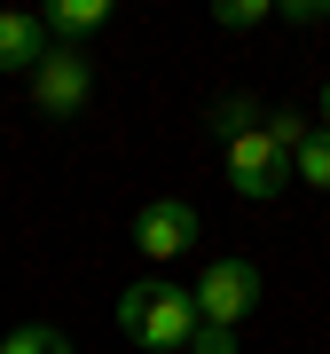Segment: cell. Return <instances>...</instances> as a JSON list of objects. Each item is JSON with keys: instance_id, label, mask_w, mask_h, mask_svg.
<instances>
[{"instance_id": "1", "label": "cell", "mask_w": 330, "mask_h": 354, "mask_svg": "<svg viewBox=\"0 0 330 354\" xmlns=\"http://www.w3.org/2000/svg\"><path fill=\"white\" fill-rule=\"evenodd\" d=\"M118 330L150 354H189L197 339V299L181 291L173 276H150V283H126L118 291Z\"/></svg>"}, {"instance_id": "2", "label": "cell", "mask_w": 330, "mask_h": 354, "mask_svg": "<svg viewBox=\"0 0 330 354\" xmlns=\"http://www.w3.org/2000/svg\"><path fill=\"white\" fill-rule=\"evenodd\" d=\"M87 95H95L87 48H64V39H55V48L32 64V102H39L48 118H79V111H87Z\"/></svg>"}, {"instance_id": "3", "label": "cell", "mask_w": 330, "mask_h": 354, "mask_svg": "<svg viewBox=\"0 0 330 354\" xmlns=\"http://www.w3.org/2000/svg\"><path fill=\"white\" fill-rule=\"evenodd\" d=\"M189 299H197V323L236 330V323L260 307V268H252V260H213V268L189 283Z\"/></svg>"}, {"instance_id": "4", "label": "cell", "mask_w": 330, "mask_h": 354, "mask_svg": "<svg viewBox=\"0 0 330 354\" xmlns=\"http://www.w3.org/2000/svg\"><path fill=\"white\" fill-rule=\"evenodd\" d=\"M189 244H197V205L157 197V205H142V213H134V252H150L157 268H173Z\"/></svg>"}, {"instance_id": "5", "label": "cell", "mask_w": 330, "mask_h": 354, "mask_svg": "<svg viewBox=\"0 0 330 354\" xmlns=\"http://www.w3.org/2000/svg\"><path fill=\"white\" fill-rule=\"evenodd\" d=\"M229 181H236L244 197H275V189H291V158L267 142V127L229 134Z\"/></svg>"}, {"instance_id": "6", "label": "cell", "mask_w": 330, "mask_h": 354, "mask_svg": "<svg viewBox=\"0 0 330 354\" xmlns=\"http://www.w3.org/2000/svg\"><path fill=\"white\" fill-rule=\"evenodd\" d=\"M48 55V24L24 8H0V71H32Z\"/></svg>"}, {"instance_id": "7", "label": "cell", "mask_w": 330, "mask_h": 354, "mask_svg": "<svg viewBox=\"0 0 330 354\" xmlns=\"http://www.w3.org/2000/svg\"><path fill=\"white\" fill-rule=\"evenodd\" d=\"M110 24V0H55L48 8V32H64V48H79L87 32Z\"/></svg>"}, {"instance_id": "8", "label": "cell", "mask_w": 330, "mask_h": 354, "mask_svg": "<svg viewBox=\"0 0 330 354\" xmlns=\"http://www.w3.org/2000/svg\"><path fill=\"white\" fill-rule=\"evenodd\" d=\"M291 174L307 181V189H330V127H315L299 142V158H291Z\"/></svg>"}, {"instance_id": "9", "label": "cell", "mask_w": 330, "mask_h": 354, "mask_svg": "<svg viewBox=\"0 0 330 354\" xmlns=\"http://www.w3.org/2000/svg\"><path fill=\"white\" fill-rule=\"evenodd\" d=\"M0 354H71V339L48 330V323H16L8 339H0Z\"/></svg>"}, {"instance_id": "10", "label": "cell", "mask_w": 330, "mask_h": 354, "mask_svg": "<svg viewBox=\"0 0 330 354\" xmlns=\"http://www.w3.org/2000/svg\"><path fill=\"white\" fill-rule=\"evenodd\" d=\"M267 16H275V0H213L220 32H252V24H267Z\"/></svg>"}, {"instance_id": "11", "label": "cell", "mask_w": 330, "mask_h": 354, "mask_svg": "<svg viewBox=\"0 0 330 354\" xmlns=\"http://www.w3.org/2000/svg\"><path fill=\"white\" fill-rule=\"evenodd\" d=\"M260 127H267V142H275V150H283V158H299V142H307V134H315V127H307V118H291V111H267V118H260Z\"/></svg>"}, {"instance_id": "12", "label": "cell", "mask_w": 330, "mask_h": 354, "mask_svg": "<svg viewBox=\"0 0 330 354\" xmlns=\"http://www.w3.org/2000/svg\"><path fill=\"white\" fill-rule=\"evenodd\" d=\"M213 118H220V142H229V134H252V95H229Z\"/></svg>"}, {"instance_id": "13", "label": "cell", "mask_w": 330, "mask_h": 354, "mask_svg": "<svg viewBox=\"0 0 330 354\" xmlns=\"http://www.w3.org/2000/svg\"><path fill=\"white\" fill-rule=\"evenodd\" d=\"M189 354H236V330H220V323H197Z\"/></svg>"}, {"instance_id": "14", "label": "cell", "mask_w": 330, "mask_h": 354, "mask_svg": "<svg viewBox=\"0 0 330 354\" xmlns=\"http://www.w3.org/2000/svg\"><path fill=\"white\" fill-rule=\"evenodd\" d=\"M283 16L291 24H330V0H283Z\"/></svg>"}, {"instance_id": "15", "label": "cell", "mask_w": 330, "mask_h": 354, "mask_svg": "<svg viewBox=\"0 0 330 354\" xmlns=\"http://www.w3.org/2000/svg\"><path fill=\"white\" fill-rule=\"evenodd\" d=\"M322 127H330V87H322Z\"/></svg>"}]
</instances>
